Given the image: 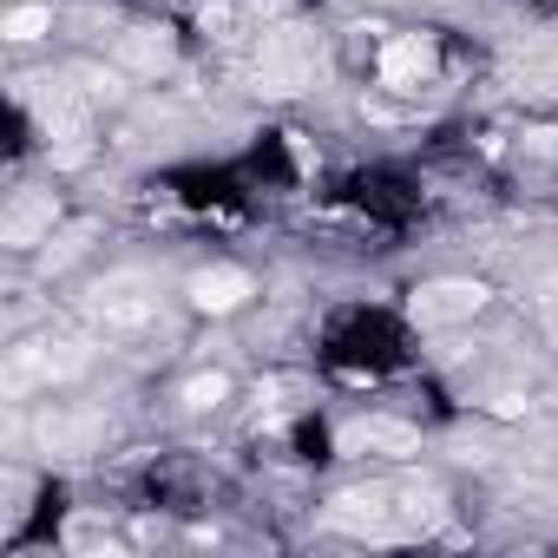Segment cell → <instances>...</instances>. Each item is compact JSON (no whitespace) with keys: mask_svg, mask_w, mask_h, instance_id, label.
<instances>
[{"mask_svg":"<svg viewBox=\"0 0 558 558\" xmlns=\"http://www.w3.org/2000/svg\"><path fill=\"white\" fill-rule=\"evenodd\" d=\"M316 66H323V53H316L310 27H276V34H263V47H256V93L290 99V93L316 86Z\"/></svg>","mask_w":558,"mask_h":558,"instance_id":"6da1fadb","label":"cell"},{"mask_svg":"<svg viewBox=\"0 0 558 558\" xmlns=\"http://www.w3.org/2000/svg\"><path fill=\"white\" fill-rule=\"evenodd\" d=\"M86 362L93 355L80 342H21V349H8V395L73 381V375H86Z\"/></svg>","mask_w":558,"mask_h":558,"instance_id":"7a4b0ae2","label":"cell"},{"mask_svg":"<svg viewBox=\"0 0 558 558\" xmlns=\"http://www.w3.org/2000/svg\"><path fill=\"white\" fill-rule=\"evenodd\" d=\"M86 316L106 329V336H132V329H151L158 323V296L138 283V276H112L86 296Z\"/></svg>","mask_w":558,"mask_h":558,"instance_id":"3957f363","label":"cell"},{"mask_svg":"<svg viewBox=\"0 0 558 558\" xmlns=\"http://www.w3.org/2000/svg\"><path fill=\"white\" fill-rule=\"evenodd\" d=\"M414 323H466V316H480L486 310V283H466V276H447V283H427V290H414Z\"/></svg>","mask_w":558,"mask_h":558,"instance_id":"277c9868","label":"cell"},{"mask_svg":"<svg viewBox=\"0 0 558 558\" xmlns=\"http://www.w3.org/2000/svg\"><path fill=\"white\" fill-rule=\"evenodd\" d=\"M427 80H434V40H427V34H395V40L381 47V86L421 93Z\"/></svg>","mask_w":558,"mask_h":558,"instance_id":"5b68a950","label":"cell"},{"mask_svg":"<svg viewBox=\"0 0 558 558\" xmlns=\"http://www.w3.org/2000/svg\"><path fill=\"white\" fill-rule=\"evenodd\" d=\"M53 217H60L53 191H21L8 204V217H0V243H8V250H34V243L53 236Z\"/></svg>","mask_w":558,"mask_h":558,"instance_id":"8992f818","label":"cell"},{"mask_svg":"<svg viewBox=\"0 0 558 558\" xmlns=\"http://www.w3.org/2000/svg\"><path fill=\"white\" fill-rule=\"evenodd\" d=\"M106 440V414H40V447L60 460H80Z\"/></svg>","mask_w":558,"mask_h":558,"instance_id":"52a82bcc","label":"cell"},{"mask_svg":"<svg viewBox=\"0 0 558 558\" xmlns=\"http://www.w3.org/2000/svg\"><path fill=\"white\" fill-rule=\"evenodd\" d=\"M256 296V283H250V269H204V276H191V303L204 310V316H230V310H243Z\"/></svg>","mask_w":558,"mask_h":558,"instance_id":"ba28073f","label":"cell"},{"mask_svg":"<svg viewBox=\"0 0 558 558\" xmlns=\"http://www.w3.org/2000/svg\"><path fill=\"white\" fill-rule=\"evenodd\" d=\"M388 512H395L388 486H355V493H336V506H329L336 525H368V532H388Z\"/></svg>","mask_w":558,"mask_h":558,"instance_id":"9c48e42d","label":"cell"},{"mask_svg":"<svg viewBox=\"0 0 558 558\" xmlns=\"http://www.w3.org/2000/svg\"><path fill=\"white\" fill-rule=\"evenodd\" d=\"M342 453H414V427H401V421H349Z\"/></svg>","mask_w":558,"mask_h":558,"instance_id":"30bf717a","label":"cell"},{"mask_svg":"<svg viewBox=\"0 0 558 558\" xmlns=\"http://www.w3.org/2000/svg\"><path fill=\"white\" fill-rule=\"evenodd\" d=\"M119 60H125L132 73H165V66H171V34H165V27H158V34L138 27V34L119 40Z\"/></svg>","mask_w":558,"mask_h":558,"instance_id":"8fae6325","label":"cell"},{"mask_svg":"<svg viewBox=\"0 0 558 558\" xmlns=\"http://www.w3.org/2000/svg\"><path fill=\"white\" fill-rule=\"evenodd\" d=\"M53 27V8H47V0H27V8H14L8 21H0V34H8L14 47H27V40H40Z\"/></svg>","mask_w":558,"mask_h":558,"instance_id":"7c38bea8","label":"cell"},{"mask_svg":"<svg viewBox=\"0 0 558 558\" xmlns=\"http://www.w3.org/2000/svg\"><path fill=\"white\" fill-rule=\"evenodd\" d=\"M223 395H230V375H223V368H210V375L184 381V408H197V414H204V408H217Z\"/></svg>","mask_w":558,"mask_h":558,"instance_id":"4fadbf2b","label":"cell"},{"mask_svg":"<svg viewBox=\"0 0 558 558\" xmlns=\"http://www.w3.org/2000/svg\"><path fill=\"white\" fill-rule=\"evenodd\" d=\"M86 236H93V230H86V223H73V230L60 236V250H47V263H53V269H60V263H73V256L86 250Z\"/></svg>","mask_w":558,"mask_h":558,"instance_id":"5bb4252c","label":"cell"},{"mask_svg":"<svg viewBox=\"0 0 558 558\" xmlns=\"http://www.w3.org/2000/svg\"><path fill=\"white\" fill-rule=\"evenodd\" d=\"M551 296H558V276H551Z\"/></svg>","mask_w":558,"mask_h":558,"instance_id":"9a60e30c","label":"cell"}]
</instances>
